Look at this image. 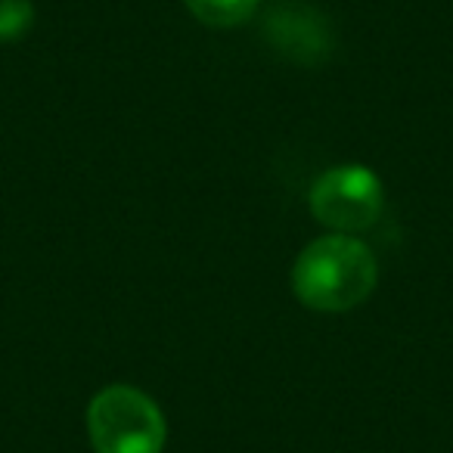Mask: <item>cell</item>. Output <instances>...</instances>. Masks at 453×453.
Wrapping results in <instances>:
<instances>
[{
  "label": "cell",
  "instance_id": "obj_1",
  "mask_svg": "<svg viewBox=\"0 0 453 453\" xmlns=\"http://www.w3.org/2000/svg\"><path fill=\"white\" fill-rule=\"evenodd\" d=\"M376 258L360 240L333 234L311 242L296 261L292 289L314 311H348L376 289Z\"/></svg>",
  "mask_w": 453,
  "mask_h": 453
},
{
  "label": "cell",
  "instance_id": "obj_2",
  "mask_svg": "<svg viewBox=\"0 0 453 453\" xmlns=\"http://www.w3.org/2000/svg\"><path fill=\"white\" fill-rule=\"evenodd\" d=\"M90 441L96 453H162L165 416L143 391L112 385L90 401Z\"/></svg>",
  "mask_w": 453,
  "mask_h": 453
},
{
  "label": "cell",
  "instance_id": "obj_3",
  "mask_svg": "<svg viewBox=\"0 0 453 453\" xmlns=\"http://www.w3.org/2000/svg\"><path fill=\"white\" fill-rule=\"evenodd\" d=\"M311 211L339 234L370 230L382 214V183L364 165H342L314 180Z\"/></svg>",
  "mask_w": 453,
  "mask_h": 453
},
{
  "label": "cell",
  "instance_id": "obj_4",
  "mask_svg": "<svg viewBox=\"0 0 453 453\" xmlns=\"http://www.w3.org/2000/svg\"><path fill=\"white\" fill-rule=\"evenodd\" d=\"M196 19H202L211 28H230L246 22L255 13L258 0H187Z\"/></svg>",
  "mask_w": 453,
  "mask_h": 453
},
{
  "label": "cell",
  "instance_id": "obj_5",
  "mask_svg": "<svg viewBox=\"0 0 453 453\" xmlns=\"http://www.w3.org/2000/svg\"><path fill=\"white\" fill-rule=\"evenodd\" d=\"M35 7L32 0H0V44L19 41L32 28Z\"/></svg>",
  "mask_w": 453,
  "mask_h": 453
}]
</instances>
